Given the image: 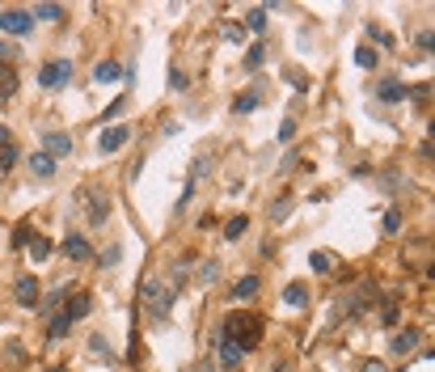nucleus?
I'll return each instance as SVG.
<instances>
[{
  "label": "nucleus",
  "instance_id": "dca6fc26",
  "mask_svg": "<svg viewBox=\"0 0 435 372\" xmlns=\"http://www.w3.org/2000/svg\"><path fill=\"white\" fill-rule=\"evenodd\" d=\"M418 339H422L418 330H402V334L393 339V351H397V355H410V351L418 347Z\"/></svg>",
  "mask_w": 435,
  "mask_h": 372
},
{
  "label": "nucleus",
  "instance_id": "f704fd0d",
  "mask_svg": "<svg viewBox=\"0 0 435 372\" xmlns=\"http://www.w3.org/2000/svg\"><path fill=\"white\" fill-rule=\"evenodd\" d=\"M0 144H9V127L5 123H0Z\"/></svg>",
  "mask_w": 435,
  "mask_h": 372
},
{
  "label": "nucleus",
  "instance_id": "7ed1b4c3",
  "mask_svg": "<svg viewBox=\"0 0 435 372\" xmlns=\"http://www.w3.org/2000/svg\"><path fill=\"white\" fill-rule=\"evenodd\" d=\"M68 76H72V64H68V60H51V64L38 72V85H42V89H60Z\"/></svg>",
  "mask_w": 435,
  "mask_h": 372
},
{
  "label": "nucleus",
  "instance_id": "f03ea898",
  "mask_svg": "<svg viewBox=\"0 0 435 372\" xmlns=\"http://www.w3.org/2000/svg\"><path fill=\"white\" fill-rule=\"evenodd\" d=\"M0 30L5 34H13V38H26V34H34V13L30 9H0Z\"/></svg>",
  "mask_w": 435,
  "mask_h": 372
},
{
  "label": "nucleus",
  "instance_id": "f8f14e48",
  "mask_svg": "<svg viewBox=\"0 0 435 372\" xmlns=\"http://www.w3.org/2000/svg\"><path fill=\"white\" fill-rule=\"evenodd\" d=\"M30 170H34V178H56V156L34 152V156H30Z\"/></svg>",
  "mask_w": 435,
  "mask_h": 372
},
{
  "label": "nucleus",
  "instance_id": "5701e85b",
  "mask_svg": "<svg viewBox=\"0 0 435 372\" xmlns=\"http://www.w3.org/2000/svg\"><path fill=\"white\" fill-rule=\"evenodd\" d=\"M254 106H258V93H241V97L233 102V111H237V115H249Z\"/></svg>",
  "mask_w": 435,
  "mask_h": 372
},
{
  "label": "nucleus",
  "instance_id": "f257e3e1",
  "mask_svg": "<svg viewBox=\"0 0 435 372\" xmlns=\"http://www.w3.org/2000/svg\"><path fill=\"white\" fill-rule=\"evenodd\" d=\"M224 339H233L241 351L258 347V339H262V317L258 313H233L229 322H224Z\"/></svg>",
  "mask_w": 435,
  "mask_h": 372
},
{
  "label": "nucleus",
  "instance_id": "393cba45",
  "mask_svg": "<svg viewBox=\"0 0 435 372\" xmlns=\"http://www.w3.org/2000/svg\"><path fill=\"white\" fill-rule=\"evenodd\" d=\"M254 34H262V26H266V9H249V22H245Z\"/></svg>",
  "mask_w": 435,
  "mask_h": 372
},
{
  "label": "nucleus",
  "instance_id": "bb28decb",
  "mask_svg": "<svg viewBox=\"0 0 435 372\" xmlns=\"http://www.w3.org/2000/svg\"><path fill=\"white\" fill-rule=\"evenodd\" d=\"M368 38H372V42H380V47H393V38H389L385 30H380V26H368ZM372 42H368V47H372Z\"/></svg>",
  "mask_w": 435,
  "mask_h": 372
},
{
  "label": "nucleus",
  "instance_id": "473e14b6",
  "mask_svg": "<svg viewBox=\"0 0 435 372\" xmlns=\"http://www.w3.org/2000/svg\"><path fill=\"white\" fill-rule=\"evenodd\" d=\"M292 136H296V123H292V119H288V123H284V131H279V140H284V144H288V140H292Z\"/></svg>",
  "mask_w": 435,
  "mask_h": 372
},
{
  "label": "nucleus",
  "instance_id": "a211bd4d",
  "mask_svg": "<svg viewBox=\"0 0 435 372\" xmlns=\"http://www.w3.org/2000/svg\"><path fill=\"white\" fill-rule=\"evenodd\" d=\"M402 97H410V89L402 81H385V85H380V102H402Z\"/></svg>",
  "mask_w": 435,
  "mask_h": 372
},
{
  "label": "nucleus",
  "instance_id": "c9c22d12",
  "mask_svg": "<svg viewBox=\"0 0 435 372\" xmlns=\"http://www.w3.org/2000/svg\"><path fill=\"white\" fill-rule=\"evenodd\" d=\"M47 372H68V368H64V364H56V368H47Z\"/></svg>",
  "mask_w": 435,
  "mask_h": 372
},
{
  "label": "nucleus",
  "instance_id": "aec40b11",
  "mask_svg": "<svg viewBox=\"0 0 435 372\" xmlns=\"http://www.w3.org/2000/svg\"><path fill=\"white\" fill-rule=\"evenodd\" d=\"M245 233H249V220H245V216H233V220L224 225V237H229V241H241Z\"/></svg>",
  "mask_w": 435,
  "mask_h": 372
},
{
  "label": "nucleus",
  "instance_id": "2eb2a0df",
  "mask_svg": "<svg viewBox=\"0 0 435 372\" xmlns=\"http://www.w3.org/2000/svg\"><path fill=\"white\" fill-rule=\"evenodd\" d=\"M355 64L372 72V68L380 64V51H376V47H368V42H363V47H355Z\"/></svg>",
  "mask_w": 435,
  "mask_h": 372
},
{
  "label": "nucleus",
  "instance_id": "9d476101",
  "mask_svg": "<svg viewBox=\"0 0 435 372\" xmlns=\"http://www.w3.org/2000/svg\"><path fill=\"white\" fill-rule=\"evenodd\" d=\"M17 93V68L13 64H0V102H9Z\"/></svg>",
  "mask_w": 435,
  "mask_h": 372
},
{
  "label": "nucleus",
  "instance_id": "72a5a7b5",
  "mask_svg": "<svg viewBox=\"0 0 435 372\" xmlns=\"http://www.w3.org/2000/svg\"><path fill=\"white\" fill-rule=\"evenodd\" d=\"M363 372H385V364H380V359H368V364H363Z\"/></svg>",
  "mask_w": 435,
  "mask_h": 372
},
{
  "label": "nucleus",
  "instance_id": "20e7f679",
  "mask_svg": "<svg viewBox=\"0 0 435 372\" xmlns=\"http://www.w3.org/2000/svg\"><path fill=\"white\" fill-rule=\"evenodd\" d=\"M127 140H131V127H127V123H119V127H106V131L97 136V148H101V152H119Z\"/></svg>",
  "mask_w": 435,
  "mask_h": 372
},
{
  "label": "nucleus",
  "instance_id": "f3484780",
  "mask_svg": "<svg viewBox=\"0 0 435 372\" xmlns=\"http://www.w3.org/2000/svg\"><path fill=\"white\" fill-rule=\"evenodd\" d=\"M309 262H313V271H317V275H330V271H334V254H325V250H313Z\"/></svg>",
  "mask_w": 435,
  "mask_h": 372
},
{
  "label": "nucleus",
  "instance_id": "c85d7f7f",
  "mask_svg": "<svg viewBox=\"0 0 435 372\" xmlns=\"http://www.w3.org/2000/svg\"><path fill=\"white\" fill-rule=\"evenodd\" d=\"M34 237H38V233H34V229H26V225H22V229H17V233H13V245H30V241H34Z\"/></svg>",
  "mask_w": 435,
  "mask_h": 372
},
{
  "label": "nucleus",
  "instance_id": "7c9ffc66",
  "mask_svg": "<svg viewBox=\"0 0 435 372\" xmlns=\"http://www.w3.org/2000/svg\"><path fill=\"white\" fill-rule=\"evenodd\" d=\"M288 211H292V203L284 199V203H275V207H270V216H275V220H284V216H288Z\"/></svg>",
  "mask_w": 435,
  "mask_h": 372
},
{
  "label": "nucleus",
  "instance_id": "6e6552de",
  "mask_svg": "<svg viewBox=\"0 0 435 372\" xmlns=\"http://www.w3.org/2000/svg\"><path fill=\"white\" fill-rule=\"evenodd\" d=\"M93 309V296L89 292H76L72 300H68V309H64V317H68V322H81V317Z\"/></svg>",
  "mask_w": 435,
  "mask_h": 372
},
{
  "label": "nucleus",
  "instance_id": "9b49d317",
  "mask_svg": "<svg viewBox=\"0 0 435 372\" xmlns=\"http://www.w3.org/2000/svg\"><path fill=\"white\" fill-rule=\"evenodd\" d=\"M284 300H288L292 309H304V305H309V284H300V280H292V284L284 288Z\"/></svg>",
  "mask_w": 435,
  "mask_h": 372
},
{
  "label": "nucleus",
  "instance_id": "b1692460",
  "mask_svg": "<svg viewBox=\"0 0 435 372\" xmlns=\"http://www.w3.org/2000/svg\"><path fill=\"white\" fill-rule=\"evenodd\" d=\"M68 330H72V322H68V317L60 313L56 322H51V339H68Z\"/></svg>",
  "mask_w": 435,
  "mask_h": 372
},
{
  "label": "nucleus",
  "instance_id": "ddd939ff",
  "mask_svg": "<svg viewBox=\"0 0 435 372\" xmlns=\"http://www.w3.org/2000/svg\"><path fill=\"white\" fill-rule=\"evenodd\" d=\"M119 76H123V64H115V60H106V64L93 68V81H101V85H110V81H119Z\"/></svg>",
  "mask_w": 435,
  "mask_h": 372
},
{
  "label": "nucleus",
  "instance_id": "2f4dec72",
  "mask_svg": "<svg viewBox=\"0 0 435 372\" xmlns=\"http://www.w3.org/2000/svg\"><path fill=\"white\" fill-rule=\"evenodd\" d=\"M199 275H203V280H207V284H211V280H215V275H220V262H207V267H203V271H199Z\"/></svg>",
  "mask_w": 435,
  "mask_h": 372
},
{
  "label": "nucleus",
  "instance_id": "4468645a",
  "mask_svg": "<svg viewBox=\"0 0 435 372\" xmlns=\"http://www.w3.org/2000/svg\"><path fill=\"white\" fill-rule=\"evenodd\" d=\"M241 355H245V351H241L233 339H224V334H220V359H224V368H237V364H241Z\"/></svg>",
  "mask_w": 435,
  "mask_h": 372
},
{
  "label": "nucleus",
  "instance_id": "1a4fd4ad",
  "mask_svg": "<svg viewBox=\"0 0 435 372\" xmlns=\"http://www.w3.org/2000/svg\"><path fill=\"white\" fill-rule=\"evenodd\" d=\"M106 216H110V195H93V191H89V220L101 225Z\"/></svg>",
  "mask_w": 435,
  "mask_h": 372
},
{
  "label": "nucleus",
  "instance_id": "cd10ccee",
  "mask_svg": "<svg viewBox=\"0 0 435 372\" xmlns=\"http://www.w3.org/2000/svg\"><path fill=\"white\" fill-rule=\"evenodd\" d=\"M402 229V211L393 207V211H385V233H397Z\"/></svg>",
  "mask_w": 435,
  "mask_h": 372
},
{
  "label": "nucleus",
  "instance_id": "39448f33",
  "mask_svg": "<svg viewBox=\"0 0 435 372\" xmlns=\"http://www.w3.org/2000/svg\"><path fill=\"white\" fill-rule=\"evenodd\" d=\"M13 296H17L22 309H34V305H38V280H34V275H22V280L13 284Z\"/></svg>",
  "mask_w": 435,
  "mask_h": 372
},
{
  "label": "nucleus",
  "instance_id": "423d86ee",
  "mask_svg": "<svg viewBox=\"0 0 435 372\" xmlns=\"http://www.w3.org/2000/svg\"><path fill=\"white\" fill-rule=\"evenodd\" d=\"M42 144H47V156H64V152H72V136H68V131H47Z\"/></svg>",
  "mask_w": 435,
  "mask_h": 372
},
{
  "label": "nucleus",
  "instance_id": "e433bc0d",
  "mask_svg": "<svg viewBox=\"0 0 435 372\" xmlns=\"http://www.w3.org/2000/svg\"><path fill=\"white\" fill-rule=\"evenodd\" d=\"M0 56H5V42H0Z\"/></svg>",
  "mask_w": 435,
  "mask_h": 372
},
{
  "label": "nucleus",
  "instance_id": "0eeeda50",
  "mask_svg": "<svg viewBox=\"0 0 435 372\" xmlns=\"http://www.w3.org/2000/svg\"><path fill=\"white\" fill-rule=\"evenodd\" d=\"M64 254H68L72 262H85V258H93V245H89L81 233H68V241H64Z\"/></svg>",
  "mask_w": 435,
  "mask_h": 372
},
{
  "label": "nucleus",
  "instance_id": "a878e982",
  "mask_svg": "<svg viewBox=\"0 0 435 372\" xmlns=\"http://www.w3.org/2000/svg\"><path fill=\"white\" fill-rule=\"evenodd\" d=\"M38 17H42V22H60L64 9H60V5H38Z\"/></svg>",
  "mask_w": 435,
  "mask_h": 372
},
{
  "label": "nucleus",
  "instance_id": "412c9836",
  "mask_svg": "<svg viewBox=\"0 0 435 372\" xmlns=\"http://www.w3.org/2000/svg\"><path fill=\"white\" fill-rule=\"evenodd\" d=\"M51 250H56V245H51L47 237H34V241H30V258H34V262H47Z\"/></svg>",
  "mask_w": 435,
  "mask_h": 372
},
{
  "label": "nucleus",
  "instance_id": "4be33fe9",
  "mask_svg": "<svg viewBox=\"0 0 435 372\" xmlns=\"http://www.w3.org/2000/svg\"><path fill=\"white\" fill-rule=\"evenodd\" d=\"M13 161H17V148H13V144H0V174H9Z\"/></svg>",
  "mask_w": 435,
  "mask_h": 372
},
{
  "label": "nucleus",
  "instance_id": "6ab92c4d",
  "mask_svg": "<svg viewBox=\"0 0 435 372\" xmlns=\"http://www.w3.org/2000/svg\"><path fill=\"white\" fill-rule=\"evenodd\" d=\"M258 288H262V284H258V275H245V280H237L233 296H237V300H249V296H258Z\"/></svg>",
  "mask_w": 435,
  "mask_h": 372
},
{
  "label": "nucleus",
  "instance_id": "c756f323",
  "mask_svg": "<svg viewBox=\"0 0 435 372\" xmlns=\"http://www.w3.org/2000/svg\"><path fill=\"white\" fill-rule=\"evenodd\" d=\"M258 64H262V47H249L245 51V68H258Z\"/></svg>",
  "mask_w": 435,
  "mask_h": 372
}]
</instances>
